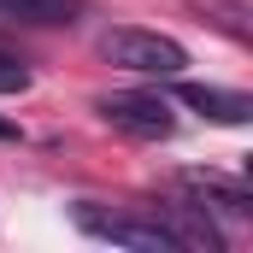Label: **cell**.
Wrapping results in <instances>:
<instances>
[{"label": "cell", "instance_id": "cell-1", "mask_svg": "<svg viewBox=\"0 0 253 253\" xmlns=\"http://www.w3.org/2000/svg\"><path fill=\"white\" fill-rule=\"evenodd\" d=\"M100 59L118 65V71H135V77H183V42L159 36V30H135V24H118L100 36Z\"/></svg>", "mask_w": 253, "mask_h": 253}, {"label": "cell", "instance_id": "cell-2", "mask_svg": "<svg viewBox=\"0 0 253 253\" xmlns=\"http://www.w3.org/2000/svg\"><path fill=\"white\" fill-rule=\"evenodd\" d=\"M77 224L94 236V242H112V248H135V253H189L183 230L171 218H135V212H94V206H77Z\"/></svg>", "mask_w": 253, "mask_h": 253}, {"label": "cell", "instance_id": "cell-3", "mask_svg": "<svg viewBox=\"0 0 253 253\" xmlns=\"http://www.w3.org/2000/svg\"><path fill=\"white\" fill-rule=\"evenodd\" d=\"M94 112H100L112 129L135 135V141H165V135L177 129L171 106H165L159 94H106V100H94Z\"/></svg>", "mask_w": 253, "mask_h": 253}, {"label": "cell", "instance_id": "cell-4", "mask_svg": "<svg viewBox=\"0 0 253 253\" xmlns=\"http://www.w3.org/2000/svg\"><path fill=\"white\" fill-rule=\"evenodd\" d=\"M177 100L194 106L200 118H212V124H248L253 118V100L242 88H212V83H177Z\"/></svg>", "mask_w": 253, "mask_h": 253}, {"label": "cell", "instance_id": "cell-5", "mask_svg": "<svg viewBox=\"0 0 253 253\" xmlns=\"http://www.w3.org/2000/svg\"><path fill=\"white\" fill-rule=\"evenodd\" d=\"M183 189H189V206H218V212H230V218H248L253 200L242 183H230V177H212V171H183L177 177Z\"/></svg>", "mask_w": 253, "mask_h": 253}, {"label": "cell", "instance_id": "cell-6", "mask_svg": "<svg viewBox=\"0 0 253 253\" xmlns=\"http://www.w3.org/2000/svg\"><path fill=\"white\" fill-rule=\"evenodd\" d=\"M0 18L6 24H42V30H53V24H77L83 18V0H0Z\"/></svg>", "mask_w": 253, "mask_h": 253}, {"label": "cell", "instance_id": "cell-7", "mask_svg": "<svg viewBox=\"0 0 253 253\" xmlns=\"http://www.w3.org/2000/svg\"><path fill=\"white\" fill-rule=\"evenodd\" d=\"M194 12H200V24H218L224 36H236V42H248L253 24H248V6L242 0H189Z\"/></svg>", "mask_w": 253, "mask_h": 253}, {"label": "cell", "instance_id": "cell-8", "mask_svg": "<svg viewBox=\"0 0 253 253\" xmlns=\"http://www.w3.org/2000/svg\"><path fill=\"white\" fill-rule=\"evenodd\" d=\"M24 88H30V65L12 47H0V94H24Z\"/></svg>", "mask_w": 253, "mask_h": 253}, {"label": "cell", "instance_id": "cell-9", "mask_svg": "<svg viewBox=\"0 0 253 253\" xmlns=\"http://www.w3.org/2000/svg\"><path fill=\"white\" fill-rule=\"evenodd\" d=\"M12 135H18V129H12V124H6V118H0V141H12Z\"/></svg>", "mask_w": 253, "mask_h": 253}]
</instances>
